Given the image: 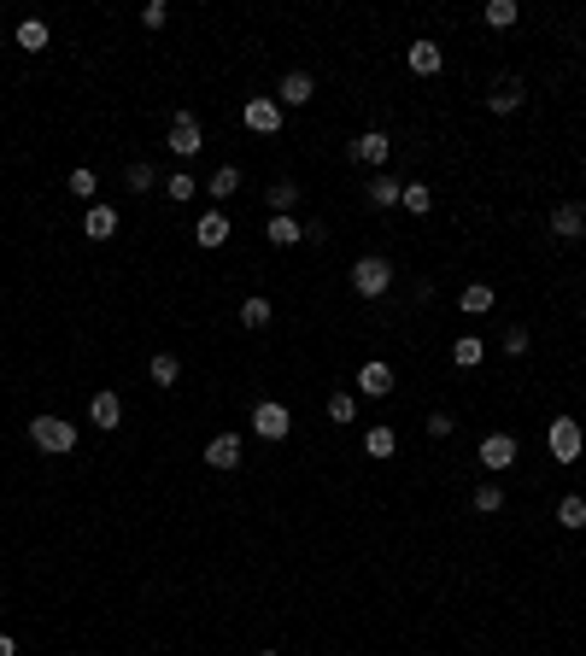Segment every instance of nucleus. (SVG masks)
I'll list each match as a JSON object with an SVG mask.
<instances>
[{"label": "nucleus", "mask_w": 586, "mask_h": 656, "mask_svg": "<svg viewBox=\"0 0 586 656\" xmlns=\"http://www.w3.org/2000/svg\"><path fill=\"white\" fill-rule=\"evenodd\" d=\"M387 288H393V264L381 252H363L358 264H352V294L358 299H387Z\"/></svg>", "instance_id": "f257e3e1"}, {"label": "nucleus", "mask_w": 586, "mask_h": 656, "mask_svg": "<svg viewBox=\"0 0 586 656\" xmlns=\"http://www.w3.org/2000/svg\"><path fill=\"white\" fill-rule=\"evenodd\" d=\"M29 440H36V451H47V458H65V451H77V422L29 417Z\"/></svg>", "instance_id": "f03ea898"}, {"label": "nucleus", "mask_w": 586, "mask_h": 656, "mask_svg": "<svg viewBox=\"0 0 586 656\" xmlns=\"http://www.w3.org/2000/svg\"><path fill=\"white\" fill-rule=\"evenodd\" d=\"M545 446H551V458H558V463H574V458L586 451L581 422H574V417H551V428H545Z\"/></svg>", "instance_id": "7ed1b4c3"}, {"label": "nucleus", "mask_w": 586, "mask_h": 656, "mask_svg": "<svg viewBox=\"0 0 586 656\" xmlns=\"http://www.w3.org/2000/svg\"><path fill=\"white\" fill-rule=\"evenodd\" d=\"M252 433H258V440H288V433H293V417H288V405H276V399H265V405H252Z\"/></svg>", "instance_id": "20e7f679"}, {"label": "nucleus", "mask_w": 586, "mask_h": 656, "mask_svg": "<svg viewBox=\"0 0 586 656\" xmlns=\"http://www.w3.org/2000/svg\"><path fill=\"white\" fill-rule=\"evenodd\" d=\"M199 147H206V129H199V117H194V112H176V117H170V153H176V158H194Z\"/></svg>", "instance_id": "39448f33"}, {"label": "nucleus", "mask_w": 586, "mask_h": 656, "mask_svg": "<svg viewBox=\"0 0 586 656\" xmlns=\"http://www.w3.org/2000/svg\"><path fill=\"white\" fill-rule=\"evenodd\" d=\"M247 129H258V135H276V129H281L276 94H252V100H247Z\"/></svg>", "instance_id": "423d86ee"}, {"label": "nucleus", "mask_w": 586, "mask_h": 656, "mask_svg": "<svg viewBox=\"0 0 586 656\" xmlns=\"http://www.w3.org/2000/svg\"><path fill=\"white\" fill-rule=\"evenodd\" d=\"M88 422H94V428H106V433H112L118 422H124V399H118L112 387H100L94 399H88Z\"/></svg>", "instance_id": "0eeeda50"}, {"label": "nucleus", "mask_w": 586, "mask_h": 656, "mask_svg": "<svg viewBox=\"0 0 586 656\" xmlns=\"http://www.w3.org/2000/svg\"><path fill=\"white\" fill-rule=\"evenodd\" d=\"M551 235H558V240H586V206L563 199V206L551 211Z\"/></svg>", "instance_id": "6e6552de"}, {"label": "nucleus", "mask_w": 586, "mask_h": 656, "mask_svg": "<svg viewBox=\"0 0 586 656\" xmlns=\"http://www.w3.org/2000/svg\"><path fill=\"white\" fill-rule=\"evenodd\" d=\"M311 94H317V77H311V70H288L276 83V106H305Z\"/></svg>", "instance_id": "1a4fd4ad"}, {"label": "nucleus", "mask_w": 586, "mask_h": 656, "mask_svg": "<svg viewBox=\"0 0 586 656\" xmlns=\"http://www.w3.org/2000/svg\"><path fill=\"white\" fill-rule=\"evenodd\" d=\"M522 94H528V88H522V77H499V83L487 88V112H499V117H510L522 106Z\"/></svg>", "instance_id": "9d476101"}, {"label": "nucleus", "mask_w": 586, "mask_h": 656, "mask_svg": "<svg viewBox=\"0 0 586 656\" xmlns=\"http://www.w3.org/2000/svg\"><path fill=\"white\" fill-rule=\"evenodd\" d=\"M387 153H393L387 129H363V135L352 141V158H358V165H387Z\"/></svg>", "instance_id": "9b49d317"}, {"label": "nucleus", "mask_w": 586, "mask_h": 656, "mask_svg": "<svg viewBox=\"0 0 586 656\" xmlns=\"http://www.w3.org/2000/svg\"><path fill=\"white\" fill-rule=\"evenodd\" d=\"M358 393H363V399H387V393H393V369L381 358H370L358 369Z\"/></svg>", "instance_id": "f8f14e48"}, {"label": "nucleus", "mask_w": 586, "mask_h": 656, "mask_svg": "<svg viewBox=\"0 0 586 656\" xmlns=\"http://www.w3.org/2000/svg\"><path fill=\"white\" fill-rule=\"evenodd\" d=\"M481 463H487V469H510V463H517V440H510V433H487V440H481Z\"/></svg>", "instance_id": "ddd939ff"}, {"label": "nucleus", "mask_w": 586, "mask_h": 656, "mask_svg": "<svg viewBox=\"0 0 586 656\" xmlns=\"http://www.w3.org/2000/svg\"><path fill=\"white\" fill-rule=\"evenodd\" d=\"M206 469H240V440L235 433H217L206 446Z\"/></svg>", "instance_id": "4468645a"}, {"label": "nucleus", "mask_w": 586, "mask_h": 656, "mask_svg": "<svg viewBox=\"0 0 586 656\" xmlns=\"http://www.w3.org/2000/svg\"><path fill=\"white\" fill-rule=\"evenodd\" d=\"M194 240H199L206 252H217V247L229 240V217H224V211H206V217L194 223Z\"/></svg>", "instance_id": "2eb2a0df"}, {"label": "nucleus", "mask_w": 586, "mask_h": 656, "mask_svg": "<svg viewBox=\"0 0 586 656\" xmlns=\"http://www.w3.org/2000/svg\"><path fill=\"white\" fill-rule=\"evenodd\" d=\"M405 65L417 70V77H440V65H446V53H440V47H434V42H411Z\"/></svg>", "instance_id": "dca6fc26"}, {"label": "nucleus", "mask_w": 586, "mask_h": 656, "mask_svg": "<svg viewBox=\"0 0 586 656\" xmlns=\"http://www.w3.org/2000/svg\"><path fill=\"white\" fill-rule=\"evenodd\" d=\"M458 305H463V317H487V311L499 305V294H492L487 281H469V288L458 294Z\"/></svg>", "instance_id": "f3484780"}, {"label": "nucleus", "mask_w": 586, "mask_h": 656, "mask_svg": "<svg viewBox=\"0 0 586 656\" xmlns=\"http://www.w3.org/2000/svg\"><path fill=\"white\" fill-rule=\"evenodd\" d=\"M83 229H88V240H112L118 235V206H88Z\"/></svg>", "instance_id": "a211bd4d"}, {"label": "nucleus", "mask_w": 586, "mask_h": 656, "mask_svg": "<svg viewBox=\"0 0 586 656\" xmlns=\"http://www.w3.org/2000/svg\"><path fill=\"white\" fill-rule=\"evenodd\" d=\"M147 376H153V387H176V381H182V363H176V352H153V363H147Z\"/></svg>", "instance_id": "6ab92c4d"}, {"label": "nucleus", "mask_w": 586, "mask_h": 656, "mask_svg": "<svg viewBox=\"0 0 586 656\" xmlns=\"http://www.w3.org/2000/svg\"><path fill=\"white\" fill-rule=\"evenodd\" d=\"M206 194L211 199H235L240 194V170L235 165H217V170H211V182H206Z\"/></svg>", "instance_id": "aec40b11"}, {"label": "nucleus", "mask_w": 586, "mask_h": 656, "mask_svg": "<svg viewBox=\"0 0 586 656\" xmlns=\"http://www.w3.org/2000/svg\"><path fill=\"white\" fill-rule=\"evenodd\" d=\"M399 206H405L411 217H428V211H434V188H428V182H405V194H399Z\"/></svg>", "instance_id": "412c9836"}, {"label": "nucleus", "mask_w": 586, "mask_h": 656, "mask_svg": "<svg viewBox=\"0 0 586 656\" xmlns=\"http://www.w3.org/2000/svg\"><path fill=\"white\" fill-rule=\"evenodd\" d=\"M558 528H569V533H581V528H586V498H581V492L558 498Z\"/></svg>", "instance_id": "4be33fe9"}, {"label": "nucleus", "mask_w": 586, "mask_h": 656, "mask_svg": "<svg viewBox=\"0 0 586 656\" xmlns=\"http://www.w3.org/2000/svg\"><path fill=\"white\" fill-rule=\"evenodd\" d=\"M399 194H405V182H393V176L370 182V206H376V211H393V206H399Z\"/></svg>", "instance_id": "5701e85b"}, {"label": "nucleus", "mask_w": 586, "mask_h": 656, "mask_svg": "<svg viewBox=\"0 0 586 656\" xmlns=\"http://www.w3.org/2000/svg\"><path fill=\"white\" fill-rule=\"evenodd\" d=\"M363 451H370V458H393V451H399V433H393V428H370V433H363Z\"/></svg>", "instance_id": "b1692460"}, {"label": "nucleus", "mask_w": 586, "mask_h": 656, "mask_svg": "<svg viewBox=\"0 0 586 656\" xmlns=\"http://www.w3.org/2000/svg\"><path fill=\"white\" fill-rule=\"evenodd\" d=\"M475 510H481V516H499V510H504V487H499V481H481V487H475Z\"/></svg>", "instance_id": "393cba45"}, {"label": "nucleus", "mask_w": 586, "mask_h": 656, "mask_svg": "<svg viewBox=\"0 0 586 656\" xmlns=\"http://www.w3.org/2000/svg\"><path fill=\"white\" fill-rule=\"evenodd\" d=\"M270 317H276V311H270V299H240V322H247V328H270Z\"/></svg>", "instance_id": "a878e982"}, {"label": "nucleus", "mask_w": 586, "mask_h": 656, "mask_svg": "<svg viewBox=\"0 0 586 656\" xmlns=\"http://www.w3.org/2000/svg\"><path fill=\"white\" fill-rule=\"evenodd\" d=\"M265 235H270V247H293V240H305V229L293 223V217H270Z\"/></svg>", "instance_id": "bb28decb"}, {"label": "nucleus", "mask_w": 586, "mask_h": 656, "mask_svg": "<svg viewBox=\"0 0 586 656\" xmlns=\"http://www.w3.org/2000/svg\"><path fill=\"white\" fill-rule=\"evenodd\" d=\"M18 47H24V53H42V47H47V24H42V18L18 24Z\"/></svg>", "instance_id": "cd10ccee"}, {"label": "nucleus", "mask_w": 586, "mask_h": 656, "mask_svg": "<svg viewBox=\"0 0 586 656\" xmlns=\"http://www.w3.org/2000/svg\"><path fill=\"white\" fill-rule=\"evenodd\" d=\"M322 410H329V422H352V417H358V393H329V405H322Z\"/></svg>", "instance_id": "c85d7f7f"}, {"label": "nucleus", "mask_w": 586, "mask_h": 656, "mask_svg": "<svg viewBox=\"0 0 586 656\" xmlns=\"http://www.w3.org/2000/svg\"><path fill=\"white\" fill-rule=\"evenodd\" d=\"M452 363H458V369H475V363H481V335H463L458 346H452Z\"/></svg>", "instance_id": "c756f323"}, {"label": "nucleus", "mask_w": 586, "mask_h": 656, "mask_svg": "<svg viewBox=\"0 0 586 656\" xmlns=\"http://www.w3.org/2000/svg\"><path fill=\"white\" fill-rule=\"evenodd\" d=\"M165 194H170V199H176V206H188V199H194V194H199V182H194V176H188V170H176V176H170V182H165Z\"/></svg>", "instance_id": "7c9ffc66"}, {"label": "nucleus", "mask_w": 586, "mask_h": 656, "mask_svg": "<svg viewBox=\"0 0 586 656\" xmlns=\"http://www.w3.org/2000/svg\"><path fill=\"white\" fill-rule=\"evenodd\" d=\"M487 24L510 29V24H517V0H487Z\"/></svg>", "instance_id": "2f4dec72"}, {"label": "nucleus", "mask_w": 586, "mask_h": 656, "mask_svg": "<svg viewBox=\"0 0 586 656\" xmlns=\"http://www.w3.org/2000/svg\"><path fill=\"white\" fill-rule=\"evenodd\" d=\"M65 188H70L77 199H94V188H100V182H94V170H88V165H77V170H70V182H65Z\"/></svg>", "instance_id": "473e14b6"}, {"label": "nucleus", "mask_w": 586, "mask_h": 656, "mask_svg": "<svg viewBox=\"0 0 586 656\" xmlns=\"http://www.w3.org/2000/svg\"><path fill=\"white\" fill-rule=\"evenodd\" d=\"M124 182L135 188V194H153V165H141V158H135V165L124 170Z\"/></svg>", "instance_id": "72a5a7b5"}, {"label": "nucleus", "mask_w": 586, "mask_h": 656, "mask_svg": "<svg viewBox=\"0 0 586 656\" xmlns=\"http://www.w3.org/2000/svg\"><path fill=\"white\" fill-rule=\"evenodd\" d=\"M422 428H428V440H446V433L458 428V422H452L446 410H428V422H422Z\"/></svg>", "instance_id": "f704fd0d"}, {"label": "nucleus", "mask_w": 586, "mask_h": 656, "mask_svg": "<svg viewBox=\"0 0 586 656\" xmlns=\"http://www.w3.org/2000/svg\"><path fill=\"white\" fill-rule=\"evenodd\" d=\"M165 18H170V6H165V0H147V6H141V24H147V29H159Z\"/></svg>", "instance_id": "c9c22d12"}, {"label": "nucleus", "mask_w": 586, "mask_h": 656, "mask_svg": "<svg viewBox=\"0 0 586 656\" xmlns=\"http://www.w3.org/2000/svg\"><path fill=\"white\" fill-rule=\"evenodd\" d=\"M504 352H510V358H522V352H528V328H510V335H504Z\"/></svg>", "instance_id": "e433bc0d"}, {"label": "nucleus", "mask_w": 586, "mask_h": 656, "mask_svg": "<svg viewBox=\"0 0 586 656\" xmlns=\"http://www.w3.org/2000/svg\"><path fill=\"white\" fill-rule=\"evenodd\" d=\"M0 656H18V644H12V633H0Z\"/></svg>", "instance_id": "4c0bfd02"}, {"label": "nucleus", "mask_w": 586, "mask_h": 656, "mask_svg": "<svg viewBox=\"0 0 586 656\" xmlns=\"http://www.w3.org/2000/svg\"><path fill=\"white\" fill-rule=\"evenodd\" d=\"M258 656H276V651H258Z\"/></svg>", "instance_id": "58836bf2"}]
</instances>
